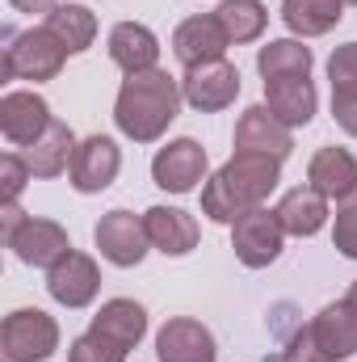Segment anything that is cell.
Wrapping results in <instances>:
<instances>
[{"instance_id":"1","label":"cell","mask_w":357,"mask_h":362,"mask_svg":"<svg viewBox=\"0 0 357 362\" xmlns=\"http://www.w3.org/2000/svg\"><path fill=\"white\" fill-rule=\"evenodd\" d=\"M277 181H282V160L257 156V152H236L202 185V215H210L214 223H236L240 215L265 206Z\"/></svg>"},{"instance_id":"2","label":"cell","mask_w":357,"mask_h":362,"mask_svg":"<svg viewBox=\"0 0 357 362\" xmlns=\"http://www.w3.org/2000/svg\"><path fill=\"white\" fill-rule=\"evenodd\" d=\"M181 81L169 76L164 68H152V72H135L122 81L118 101H114V122L126 139L135 144H156L173 118L181 110Z\"/></svg>"},{"instance_id":"3","label":"cell","mask_w":357,"mask_h":362,"mask_svg":"<svg viewBox=\"0 0 357 362\" xmlns=\"http://www.w3.org/2000/svg\"><path fill=\"white\" fill-rule=\"evenodd\" d=\"M63 59H68V47L47 25L8 34V47H4V81H55L59 68H63Z\"/></svg>"},{"instance_id":"4","label":"cell","mask_w":357,"mask_h":362,"mask_svg":"<svg viewBox=\"0 0 357 362\" xmlns=\"http://www.w3.org/2000/svg\"><path fill=\"white\" fill-rule=\"evenodd\" d=\"M4 362H47L59 350V325L42 308H17L4 316L0 329Z\"/></svg>"},{"instance_id":"5","label":"cell","mask_w":357,"mask_h":362,"mask_svg":"<svg viewBox=\"0 0 357 362\" xmlns=\"http://www.w3.org/2000/svg\"><path fill=\"white\" fill-rule=\"evenodd\" d=\"M282 245H286V228H282L277 211H269V206H257L231 223V249L248 270L273 266L282 257Z\"/></svg>"},{"instance_id":"6","label":"cell","mask_w":357,"mask_h":362,"mask_svg":"<svg viewBox=\"0 0 357 362\" xmlns=\"http://www.w3.org/2000/svg\"><path fill=\"white\" fill-rule=\"evenodd\" d=\"M92 240H97L101 257H105L109 266H122V270L139 266V262L147 257V245H152V240H147L143 219H139V215H131V211H109V215H101V223H97Z\"/></svg>"},{"instance_id":"7","label":"cell","mask_w":357,"mask_h":362,"mask_svg":"<svg viewBox=\"0 0 357 362\" xmlns=\"http://www.w3.org/2000/svg\"><path fill=\"white\" fill-rule=\"evenodd\" d=\"M181 97H185L193 110H202V114L227 110V105L240 97V72H236V64L214 59V64L185 68V76H181Z\"/></svg>"},{"instance_id":"8","label":"cell","mask_w":357,"mask_h":362,"mask_svg":"<svg viewBox=\"0 0 357 362\" xmlns=\"http://www.w3.org/2000/svg\"><path fill=\"white\" fill-rule=\"evenodd\" d=\"M47 291L63 308H89L92 299H97V291H101V270H97V262H92L89 253L72 249V253H63L47 270Z\"/></svg>"},{"instance_id":"9","label":"cell","mask_w":357,"mask_h":362,"mask_svg":"<svg viewBox=\"0 0 357 362\" xmlns=\"http://www.w3.org/2000/svg\"><path fill=\"white\" fill-rule=\"evenodd\" d=\"M236 152H257V156L286 160L294 152V135L282 118H273L269 105H248L236 122Z\"/></svg>"},{"instance_id":"10","label":"cell","mask_w":357,"mask_h":362,"mask_svg":"<svg viewBox=\"0 0 357 362\" xmlns=\"http://www.w3.org/2000/svg\"><path fill=\"white\" fill-rule=\"evenodd\" d=\"M152 177H156L160 189H169V194L198 189V181H206V148L198 139H173L169 148L156 152Z\"/></svg>"},{"instance_id":"11","label":"cell","mask_w":357,"mask_h":362,"mask_svg":"<svg viewBox=\"0 0 357 362\" xmlns=\"http://www.w3.org/2000/svg\"><path fill=\"white\" fill-rule=\"evenodd\" d=\"M118 169H122L118 144H114L109 135H89V139L76 148L68 177H72V189H80V194H101V189L114 185Z\"/></svg>"},{"instance_id":"12","label":"cell","mask_w":357,"mask_h":362,"mask_svg":"<svg viewBox=\"0 0 357 362\" xmlns=\"http://www.w3.org/2000/svg\"><path fill=\"white\" fill-rule=\"evenodd\" d=\"M156 358L160 362H214L219 346H214V333L202 320L177 316V320H169L156 333Z\"/></svg>"},{"instance_id":"13","label":"cell","mask_w":357,"mask_h":362,"mask_svg":"<svg viewBox=\"0 0 357 362\" xmlns=\"http://www.w3.org/2000/svg\"><path fill=\"white\" fill-rule=\"evenodd\" d=\"M231 47V38L223 34L219 17L214 13H198V17H185L173 34V51L185 68H198V64H214L223 59V51Z\"/></svg>"},{"instance_id":"14","label":"cell","mask_w":357,"mask_h":362,"mask_svg":"<svg viewBox=\"0 0 357 362\" xmlns=\"http://www.w3.org/2000/svg\"><path fill=\"white\" fill-rule=\"evenodd\" d=\"M51 127V105L38 97V93H4L0 97V131L8 144L17 148H30L42 131Z\"/></svg>"},{"instance_id":"15","label":"cell","mask_w":357,"mask_h":362,"mask_svg":"<svg viewBox=\"0 0 357 362\" xmlns=\"http://www.w3.org/2000/svg\"><path fill=\"white\" fill-rule=\"evenodd\" d=\"M8 249L17 253V262L51 270L63 253H72V240H68V232H63L55 219H25V223L17 228V236L8 240Z\"/></svg>"},{"instance_id":"16","label":"cell","mask_w":357,"mask_h":362,"mask_svg":"<svg viewBox=\"0 0 357 362\" xmlns=\"http://www.w3.org/2000/svg\"><path fill=\"white\" fill-rule=\"evenodd\" d=\"M143 228H147L152 249H160L164 257H185V253L198 249V223L181 206H147Z\"/></svg>"},{"instance_id":"17","label":"cell","mask_w":357,"mask_h":362,"mask_svg":"<svg viewBox=\"0 0 357 362\" xmlns=\"http://www.w3.org/2000/svg\"><path fill=\"white\" fill-rule=\"evenodd\" d=\"M109 59H114L126 76L152 72V68L160 64V38H156L147 25H139V21H118V25L109 30Z\"/></svg>"},{"instance_id":"18","label":"cell","mask_w":357,"mask_h":362,"mask_svg":"<svg viewBox=\"0 0 357 362\" xmlns=\"http://www.w3.org/2000/svg\"><path fill=\"white\" fill-rule=\"evenodd\" d=\"M265 105L286 127H307L315 118L320 93L311 85V76H277V81H265Z\"/></svg>"},{"instance_id":"19","label":"cell","mask_w":357,"mask_h":362,"mask_svg":"<svg viewBox=\"0 0 357 362\" xmlns=\"http://www.w3.org/2000/svg\"><path fill=\"white\" fill-rule=\"evenodd\" d=\"M307 185L320 189L328 202L337 198H349L357 189V156L349 148H320L307 165Z\"/></svg>"},{"instance_id":"20","label":"cell","mask_w":357,"mask_h":362,"mask_svg":"<svg viewBox=\"0 0 357 362\" xmlns=\"http://www.w3.org/2000/svg\"><path fill=\"white\" fill-rule=\"evenodd\" d=\"M89 333L105 337V341L118 346V350H135V346L143 341V333H147V312H143L135 299H109V303H101V312L92 316Z\"/></svg>"},{"instance_id":"21","label":"cell","mask_w":357,"mask_h":362,"mask_svg":"<svg viewBox=\"0 0 357 362\" xmlns=\"http://www.w3.org/2000/svg\"><path fill=\"white\" fill-rule=\"evenodd\" d=\"M76 135H72V127L68 122H59V118H51V127L25 148V165H30V173L34 177H59L63 169H72V156H76Z\"/></svg>"},{"instance_id":"22","label":"cell","mask_w":357,"mask_h":362,"mask_svg":"<svg viewBox=\"0 0 357 362\" xmlns=\"http://www.w3.org/2000/svg\"><path fill=\"white\" fill-rule=\"evenodd\" d=\"M286 236H315L324 223H328V198L311 185H294L282 194V202L273 206Z\"/></svg>"},{"instance_id":"23","label":"cell","mask_w":357,"mask_h":362,"mask_svg":"<svg viewBox=\"0 0 357 362\" xmlns=\"http://www.w3.org/2000/svg\"><path fill=\"white\" fill-rule=\"evenodd\" d=\"M311 333L320 341V350L332 362L353 358L357 354V312L341 299V303H328L315 320H311Z\"/></svg>"},{"instance_id":"24","label":"cell","mask_w":357,"mask_h":362,"mask_svg":"<svg viewBox=\"0 0 357 362\" xmlns=\"http://www.w3.org/2000/svg\"><path fill=\"white\" fill-rule=\"evenodd\" d=\"M345 17V0H282V21L298 38H320Z\"/></svg>"},{"instance_id":"25","label":"cell","mask_w":357,"mask_h":362,"mask_svg":"<svg viewBox=\"0 0 357 362\" xmlns=\"http://www.w3.org/2000/svg\"><path fill=\"white\" fill-rule=\"evenodd\" d=\"M311 47H303L298 38H273L257 51V72L265 81L277 76H311Z\"/></svg>"},{"instance_id":"26","label":"cell","mask_w":357,"mask_h":362,"mask_svg":"<svg viewBox=\"0 0 357 362\" xmlns=\"http://www.w3.org/2000/svg\"><path fill=\"white\" fill-rule=\"evenodd\" d=\"M214 17H219L223 34H227L236 47H240V42H257L269 25V8L261 0H223V4L214 8Z\"/></svg>"},{"instance_id":"27","label":"cell","mask_w":357,"mask_h":362,"mask_svg":"<svg viewBox=\"0 0 357 362\" xmlns=\"http://www.w3.org/2000/svg\"><path fill=\"white\" fill-rule=\"evenodd\" d=\"M47 30L68 47V55H80V51H89L92 38H97V17L85 4H59L55 13H47Z\"/></svg>"},{"instance_id":"28","label":"cell","mask_w":357,"mask_h":362,"mask_svg":"<svg viewBox=\"0 0 357 362\" xmlns=\"http://www.w3.org/2000/svg\"><path fill=\"white\" fill-rule=\"evenodd\" d=\"M328 81H332V101H357V42H345L332 51Z\"/></svg>"},{"instance_id":"29","label":"cell","mask_w":357,"mask_h":362,"mask_svg":"<svg viewBox=\"0 0 357 362\" xmlns=\"http://www.w3.org/2000/svg\"><path fill=\"white\" fill-rule=\"evenodd\" d=\"M332 245L357 262V189L349 198H341V206H337V223H332Z\"/></svg>"},{"instance_id":"30","label":"cell","mask_w":357,"mask_h":362,"mask_svg":"<svg viewBox=\"0 0 357 362\" xmlns=\"http://www.w3.org/2000/svg\"><path fill=\"white\" fill-rule=\"evenodd\" d=\"M68 362H126V350L109 346V341H105V337H97V333H85V337H76V341H72Z\"/></svg>"},{"instance_id":"31","label":"cell","mask_w":357,"mask_h":362,"mask_svg":"<svg viewBox=\"0 0 357 362\" xmlns=\"http://www.w3.org/2000/svg\"><path fill=\"white\" fill-rule=\"evenodd\" d=\"M30 177H34V173H30L25 156H17V152H4V156H0V189H4V202H17Z\"/></svg>"},{"instance_id":"32","label":"cell","mask_w":357,"mask_h":362,"mask_svg":"<svg viewBox=\"0 0 357 362\" xmlns=\"http://www.w3.org/2000/svg\"><path fill=\"white\" fill-rule=\"evenodd\" d=\"M277 362H332V358L320 350V341H315L311 325H303L298 333H290V341H286V350L277 354Z\"/></svg>"},{"instance_id":"33","label":"cell","mask_w":357,"mask_h":362,"mask_svg":"<svg viewBox=\"0 0 357 362\" xmlns=\"http://www.w3.org/2000/svg\"><path fill=\"white\" fill-rule=\"evenodd\" d=\"M0 223H4V245H8V240L17 236V228L25 223V211H21L17 202H4V206H0Z\"/></svg>"},{"instance_id":"34","label":"cell","mask_w":357,"mask_h":362,"mask_svg":"<svg viewBox=\"0 0 357 362\" xmlns=\"http://www.w3.org/2000/svg\"><path fill=\"white\" fill-rule=\"evenodd\" d=\"M332 118L341 122V131L357 139V101H332Z\"/></svg>"},{"instance_id":"35","label":"cell","mask_w":357,"mask_h":362,"mask_svg":"<svg viewBox=\"0 0 357 362\" xmlns=\"http://www.w3.org/2000/svg\"><path fill=\"white\" fill-rule=\"evenodd\" d=\"M17 13H55L59 8V0H8Z\"/></svg>"},{"instance_id":"36","label":"cell","mask_w":357,"mask_h":362,"mask_svg":"<svg viewBox=\"0 0 357 362\" xmlns=\"http://www.w3.org/2000/svg\"><path fill=\"white\" fill-rule=\"evenodd\" d=\"M345 303H349V308H353V312H357V282H353V286H349V295H345Z\"/></svg>"},{"instance_id":"37","label":"cell","mask_w":357,"mask_h":362,"mask_svg":"<svg viewBox=\"0 0 357 362\" xmlns=\"http://www.w3.org/2000/svg\"><path fill=\"white\" fill-rule=\"evenodd\" d=\"M345 4H357V0H345Z\"/></svg>"}]
</instances>
